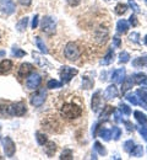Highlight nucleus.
Masks as SVG:
<instances>
[{
    "instance_id": "obj_29",
    "label": "nucleus",
    "mask_w": 147,
    "mask_h": 160,
    "mask_svg": "<svg viewBox=\"0 0 147 160\" xmlns=\"http://www.w3.org/2000/svg\"><path fill=\"white\" fill-rule=\"evenodd\" d=\"M62 85H63V82H60V81H58V80H55V79H52L48 81L47 88H48V89H58V88H60Z\"/></svg>"
},
{
    "instance_id": "obj_47",
    "label": "nucleus",
    "mask_w": 147,
    "mask_h": 160,
    "mask_svg": "<svg viewBox=\"0 0 147 160\" xmlns=\"http://www.w3.org/2000/svg\"><path fill=\"white\" fill-rule=\"evenodd\" d=\"M123 123L126 126V129H127V131H132L134 127H135V126H134L131 122H129V121H123Z\"/></svg>"
},
{
    "instance_id": "obj_5",
    "label": "nucleus",
    "mask_w": 147,
    "mask_h": 160,
    "mask_svg": "<svg viewBox=\"0 0 147 160\" xmlns=\"http://www.w3.org/2000/svg\"><path fill=\"white\" fill-rule=\"evenodd\" d=\"M1 143H2V148H4L5 155L7 158H12L15 155V150H16L15 143L12 142V139L10 137H5V138L1 139Z\"/></svg>"
},
{
    "instance_id": "obj_32",
    "label": "nucleus",
    "mask_w": 147,
    "mask_h": 160,
    "mask_svg": "<svg viewBox=\"0 0 147 160\" xmlns=\"http://www.w3.org/2000/svg\"><path fill=\"white\" fill-rule=\"evenodd\" d=\"M11 53H12V56H15L16 58H21L23 56H26V52L20 49V48H17V47H14L12 51H11Z\"/></svg>"
},
{
    "instance_id": "obj_22",
    "label": "nucleus",
    "mask_w": 147,
    "mask_h": 160,
    "mask_svg": "<svg viewBox=\"0 0 147 160\" xmlns=\"http://www.w3.org/2000/svg\"><path fill=\"white\" fill-rule=\"evenodd\" d=\"M132 65L136 68H142L147 67V57H139L135 60H132Z\"/></svg>"
},
{
    "instance_id": "obj_24",
    "label": "nucleus",
    "mask_w": 147,
    "mask_h": 160,
    "mask_svg": "<svg viewBox=\"0 0 147 160\" xmlns=\"http://www.w3.org/2000/svg\"><path fill=\"white\" fill-rule=\"evenodd\" d=\"M132 78H134L135 84L141 85V84L147 79V75L146 74H144V73H136V74H134V75H132Z\"/></svg>"
},
{
    "instance_id": "obj_4",
    "label": "nucleus",
    "mask_w": 147,
    "mask_h": 160,
    "mask_svg": "<svg viewBox=\"0 0 147 160\" xmlns=\"http://www.w3.org/2000/svg\"><path fill=\"white\" fill-rule=\"evenodd\" d=\"M77 73H79V70H77V69H75V68L66 67V65L62 67V69H60V78H62V82H63V84L69 82L70 80L72 79V78L77 74Z\"/></svg>"
},
{
    "instance_id": "obj_6",
    "label": "nucleus",
    "mask_w": 147,
    "mask_h": 160,
    "mask_svg": "<svg viewBox=\"0 0 147 160\" xmlns=\"http://www.w3.org/2000/svg\"><path fill=\"white\" fill-rule=\"evenodd\" d=\"M45 99H47V91H45L44 89H41V90H38L37 92H34V94L31 96L30 102H31L32 106L39 107V106H42L43 103H44Z\"/></svg>"
},
{
    "instance_id": "obj_44",
    "label": "nucleus",
    "mask_w": 147,
    "mask_h": 160,
    "mask_svg": "<svg viewBox=\"0 0 147 160\" xmlns=\"http://www.w3.org/2000/svg\"><path fill=\"white\" fill-rule=\"evenodd\" d=\"M136 95H137V96H140V98H142V99H145V100H147V91L146 90H137V91H136Z\"/></svg>"
},
{
    "instance_id": "obj_31",
    "label": "nucleus",
    "mask_w": 147,
    "mask_h": 160,
    "mask_svg": "<svg viewBox=\"0 0 147 160\" xmlns=\"http://www.w3.org/2000/svg\"><path fill=\"white\" fill-rule=\"evenodd\" d=\"M10 113H9V107L4 103H0V117L5 118V117H9Z\"/></svg>"
},
{
    "instance_id": "obj_23",
    "label": "nucleus",
    "mask_w": 147,
    "mask_h": 160,
    "mask_svg": "<svg viewBox=\"0 0 147 160\" xmlns=\"http://www.w3.org/2000/svg\"><path fill=\"white\" fill-rule=\"evenodd\" d=\"M115 111V108L113 107V106H110V105H107L104 108H103V111H102V113H101V118H108L113 112Z\"/></svg>"
},
{
    "instance_id": "obj_14",
    "label": "nucleus",
    "mask_w": 147,
    "mask_h": 160,
    "mask_svg": "<svg viewBox=\"0 0 147 160\" xmlns=\"http://www.w3.org/2000/svg\"><path fill=\"white\" fill-rule=\"evenodd\" d=\"M125 75H126V72L124 68H120L118 70H115L112 75V80L115 82V84H122L124 79H125Z\"/></svg>"
},
{
    "instance_id": "obj_2",
    "label": "nucleus",
    "mask_w": 147,
    "mask_h": 160,
    "mask_svg": "<svg viewBox=\"0 0 147 160\" xmlns=\"http://www.w3.org/2000/svg\"><path fill=\"white\" fill-rule=\"evenodd\" d=\"M64 54H65V57H66L69 60H72V62H74V60H77L79 58H80L81 52H80V48L77 47L76 43H74V42H69V43L65 46Z\"/></svg>"
},
{
    "instance_id": "obj_50",
    "label": "nucleus",
    "mask_w": 147,
    "mask_h": 160,
    "mask_svg": "<svg viewBox=\"0 0 147 160\" xmlns=\"http://www.w3.org/2000/svg\"><path fill=\"white\" fill-rule=\"evenodd\" d=\"M19 2L21 4L22 6H30L31 2H32V0H19Z\"/></svg>"
},
{
    "instance_id": "obj_9",
    "label": "nucleus",
    "mask_w": 147,
    "mask_h": 160,
    "mask_svg": "<svg viewBox=\"0 0 147 160\" xmlns=\"http://www.w3.org/2000/svg\"><path fill=\"white\" fill-rule=\"evenodd\" d=\"M27 112V107L23 102H16L9 107L10 116H23Z\"/></svg>"
},
{
    "instance_id": "obj_25",
    "label": "nucleus",
    "mask_w": 147,
    "mask_h": 160,
    "mask_svg": "<svg viewBox=\"0 0 147 160\" xmlns=\"http://www.w3.org/2000/svg\"><path fill=\"white\" fill-rule=\"evenodd\" d=\"M27 25H28V18H22L21 20L17 22V25H16V28H17V31H20V32H23V31L27 28Z\"/></svg>"
},
{
    "instance_id": "obj_36",
    "label": "nucleus",
    "mask_w": 147,
    "mask_h": 160,
    "mask_svg": "<svg viewBox=\"0 0 147 160\" xmlns=\"http://www.w3.org/2000/svg\"><path fill=\"white\" fill-rule=\"evenodd\" d=\"M129 60H130V54L127 52L124 51L119 54V63H127Z\"/></svg>"
},
{
    "instance_id": "obj_39",
    "label": "nucleus",
    "mask_w": 147,
    "mask_h": 160,
    "mask_svg": "<svg viewBox=\"0 0 147 160\" xmlns=\"http://www.w3.org/2000/svg\"><path fill=\"white\" fill-rule=\"evenodd\" d=\"M127 4H129V6L134 10V12H136V14H139V12H140V6L135 2V0H129V2H127Z\"/></svg>"
},
{
    "instance_id": "obj_46",
    "label": "nucleus",
    "mask_w": 147,
    "mask_h": 160,
    "mask_svg": "<svg viewBox=\"0 0 147 160\" xmlns=\"http://www.w3.org/2000/svg\"><path fill=\"white\" fill-rule=\"evenodd\" d=\"M129 22H130V25H132L134 27L137 26V19H136V16H135V15H131V16L129 18Z\"/></svg>"
},
{
    "instance_id": "obj_28",
    "label": "nucleus",
    "mask_w": 147,
    "mask_h": 160,
    "mask_svg": "<svg viewBox=\"0 0 147 160\" xmlns=\"http://www.w3.org/2000/svg\"><path fill=\"white\" fill-rule=\"evenodd\" d=\"M36 139H37V143L39 144V145H44L47 142H48V138H47V136L42 133V132H37L36 133Z\"/></svg>"
},
{
    "instance_id": "obj_40",
    "label": "nucleus",
    "mask_w": 147,
    "mask_h": 160,
    "mask_svg": "<svg viewBox=\"0 0 147 160\" xmlns=\"http://www.w3.org/2000/svg\"><path fill=\"white\" fill-rule=\"evenodd\" d=\"M126 100L129 102H131L132 105H139V98H136V95H132V94H129L126 96Z\"/></svg>"
},
{
    "instance_id": "obj_19",
    "label": "nucleus",
    "mask_w": 147,
    "mask_h": 160,
    "mask_svg": "<svg viewBox=\"0 0 147 160\" xmlns=\"http://www.w3.org/2000/svg\"><path fill=\"white\" fill-rule=\"evenodd\" d=\"M144 154V147L142 145H135L132 148V150L130 152V155L132 158H141Z\"/></svg>"
},
{
    "instance_id": "obj_1",
    "label": "nucleus",
    "mask_w": 147,
    "mask_h": 160,
    "mask_svg": "<svg viewBox=\"0 0 147 160\" xmlns=\"http://www.w3.org/2000/svg\"><path fill=\"white\" fill-rule=\"evenodd\" d=\"M60 113L62 116L65 118H69V120H75L77 117L81 116L82 113V110L80 106L75 105V103H64L62 110H60Z\"/></svg>"
},
{
    "instance_id": "obj_26",
    "label": "nucleus",
    "mask_w": 147,
    "mask_h": 160,
    "mask_svg": "<svg viewBox=\"0 0 147 160\" xmlns=\"http://www.w3.org/2000/svg\"><path fill=\"white\" fill-rule=\"evenodd\" d=\"M34 41H36V44H37V47L39 48V51L42 52V53H44V54H47L48 53V49H47V46L44 44V42H43V40L41 38V37H34Z\"/></svg>"
},
{
    "instance_id": "obj_41",
    "label": "nucleus",
    "mask_w": 147,
    "mask_h": 160,
    "mask_svg": "<svg viewBox=\"0 0 147 160\" xmlns=\"http://www.w3.org/2000/svg\"><path fill=\"white\" fill-rule=\"evenodd\" d=\"M82 85H84L85 89H91V88L93 86V80H88V78L86 77V78H84V80H82Z\"/></svg>"
},
{
    "instance_id": "obj_38",
    "label": "nucleus",
    "mask_w": 147,
    "mask_h": 160,
    "mask_svg": "<svg viewBox=\"0 0 147 160\" xmlns=\"http://www.w3.org/2000/svg\"><path fill=\"white\" fill-rule=\"evenodd\" d=\"M119 107H120V111H122L123 113H125L126 116L131 115V108H130L127 105H125V103H120V105H119Z\"/></svg>"
},
{
    "instance_id": "obj_27",
    "label": "nucleus",
    "mask_w": 147,
    "mask_h": 160,
    "mask_svg": "<svg viewBox=\"0 0 147 160\" xmlns=\"http://www.w3.org/2000/svg\"><path fill=\"white\" fill-rule=\"evenodd\" d=\"M99 137L103 140H107V142L110 140V138H112V131H110V129L102 128V129L99 131Z\"/></svg>"
},
{
    "instance_id": "obj_43",
    "label": "nucleus",
    "mask_w": 147,
    "mask_h": 160,
    "mask_svg": "<svg viewBox=\"0 0 147 160\" xmlns=\"http://www.w3.org/2000/svg\"><path fill=\"white\" fill-rule=\"evenodd\" d=\"M139 37H140V35L137 33V32H134V33H131L130 35V41H132V42H135V43H139Z\"/></svg>"
},
{
    "instance_id": "obj_11",
    "label": "nucleus",
    "mask_w": 147,
    "mask_h": 160,
    "mask_svg": "<svg viewBox=\"0 0 147 160\" xmlns=\"http://www.w3.org/2000/svg\"><path fill=\"white\" fill-rule=\"evenodd\" d=\"M33 72V65L31 63H23L19 68V77L20 78H27Z\"/></svg>"
},
{
    "instance_id": "obj_10",
    "label": "nucleus",
    "mask_w": 147,
    "mask_h": 160,
    "mask_svg": "<svg viewBox=\"0 0 147 160\" xmlns=\"http://www.w3.org/2000/svg\"><path fill=\"white\" fill-rule=\"evenodd\" d=\"M108 30L105 28V27H98L97 30H96V32H94V37H96V42L98 43V44H103L107 42L108 40Z\"/></svg>"
},
{
    "instance_id": "obj_48",
    "label": "nucleus",
    "mask_w": 147,
    "mask_h": 160,
    "mask_svg": "<svg viewBox=\"0 0 147 160\" xmlns=\"http://www.w3.org/2000/svg\"><path fill=\"white\" fill-rule=\"evenodd\" d=\"M66 1H67V4L70 6H77L81 2V0H66Z\"/></svg>"
},
{
    "instance_id": "obj_49",
    "label": "nucleus",
    "mask_w": 147,
    "mask_h": 160,
    "mask_svg": "<svg viewBox=\"0 0 147 160\" xmlns=\"http://www.w3.org/2000/svg\"><path fill=\"white\" fill-rule=\"evenodd\" d=\"M38 15H34V18H33V20H32V28H37V26H38Z\"/></svg>"
},
{
    "instance_id": "obj_20",
    "label": "nucleus",
    "mask_w": 147,
    "mask_h": 160,
    "mask_svg": "<svg viewBox=\"0 0 147 160\" xmlns=\"http://www.w3.org/2000/svg\"><path fill=\"white\" fill-rule=\"evenodd\" d=\"M134 116H135L136 121H137L140 124L147 126V116L145 113H142L141 111H135V112H134Z\"/></svg>"
},
{
    "instance_id": "obj_15",
    "label": "nucleus",
    "mask_w": 147,
    "mask_h": 160,
    "mask_svg": "<svg viewBox=\"0 0 147 160\" xmlns=\"http://www.w3.org/2000/svg\"><path fill=\"white\" fill-rule=\"evenodd\" d=\"M123 85H122V94L124 95V94H126V91L127 90H130L131 88H132V85L135 84V81H134V78L132 77H127L125 79H124V81L122 82Z\"/></svg>"
},
{
    "instance_id": "obj_17",
    "label": "nucleus",
    "mask_w": 147,
    "mask_h": 160,
    "mask_svg": "<svg viewBox=\"0 0 147 160\" xmlns=\"http://www.w3.org/2000/svg\"><path fill=\"white\" fill-rule=\"evenodd\" d=\"M12 68V62L9 59H4L0 63V73H9Z\"/></svg>"
},
{
    "instance_id": "obj_52",
    "label": "nucleus",
    "mask_w": 147,
    "mask_h": 160,
    "mask_svg": "<svg viewBox=\"0 0 147 160\" xmlns=\"http://www.w3.org/2000/svg\"><path fill=\"white\" fill-rule=\"evenodd\" d=\"M115 112V121L117 122H122V118H120V112H118V111H114Z\"/></svg>"
},
{
    "instance_id": "obj_7",
    "label": "nucleus",
    "mask_w": 147,
    "mask_h": 160,
    "mask_svg": "<svg viewBox=\"0 0 147 160\" xmlns=\"http://www.w3.org/2000/svg\"><path fill=\"white\" fill-rule=\"evenodd\" d=\"M41 81H42V78L38 73H31L28 77H27V80H26V86L27 89L30 90H33V89H37L39 85H41Z\"/></svg>"
},
{
    "instance_id": "obj_3",
    "label": "nucleus",
    "mask_w": 147,
    "mask_h": 160,
    "mask_svg": "<svg viewBox=\"0 0 147 160\" xmlns=\"http://www.w3.org/2000/svg\"><path fill=\"white\" fill-rule=\"evenodd\" d=\"M42 31L44 33H47V35H53V33H55V27H57V25H55V20L52 18V16H45L44 19L42 20Z\"/></svg>"
},
{
    "instance_id": "obj_30",
    "label": "nucleus",
    "mask_w": 147,
    "mask_h": 160,
    "mask_svg": "<svg viewBox=\"0 0 147 160\" xmlns=\"http://www.w3.org/2000/svg\"><path fill=\"white\" fill-rule=\"evenodd\" d=\"M126 10H127V5L125 4H118L115 6V14H118V15H124Z\"/></svg>"
},
{
    "instance_id": "obj_35",
    "label": "nucleus",
    "mask_w": 147,
    "mask_h": 160,
    "mask_svg": "<svg viewBox=\"0 0 147 160\" xmlns=\"http://www.w3.org/2000/svg\"><path fill=\"white\" fill-rule=\"evenodd\" d=\"M60 159L62 160H71L72 159V152L70 150V149H65L63 153H62V155H60Z\"/></svg>"
},
{
    "instance_id": "obj_21",
    "label": "nucleus",
    "mask_w": 147,
    "mask_h": 160,
    "mask_svg": "<svg viewBox=\"0 0 147 160\" xmlns=\"http://www.w3.org/2000/svg\"><path fill=\"white\" fill-rule=\"evenodd\" d=\"M113 58H114V51L113 49H109V52L103 57V59L101 60V64L102 65H109L113 62Z\"/></svg>"
},
{
    "instance_id": "obj_8",
    "label": "nucleus",
    "mask_w": 147,
    "mask_h": 160,
    "mask_svg": "<svg viewBox=\"0 0 147 160\" xmlns=\"http://www.w3.org/2000/svg\"><path fill=\"white\" fill-rule=\"evenodd\" d=\"M16 10V4L12 0H0V11L5 15H12Z\"/></svg>"
},
{
    "instance_id": "obj_42",
    "label": "nucleus",
    "mask_w": 147,
    "mask_h": 160,
    "mask_svg": "<svg viewBox=\"0 0 147 160\" xmlns=\"http://www.w3.org/2000/svg\"><path fill=\"white\" fill-rule=\"evenodd\" d=\"M139 133L142 136V138L147 142V127H139Z\"/></svg>"
},
{
    "instance_id": "obj_51",
    "label": "nucleus",
    "mask_w": 147,
    "mask_h": 160,
    "mask_svg": "<svg viewBox=\"0 0 147 160\" xmlns=\"http://www.w3.org/2000/svg\"><path fill=\"white\" fill-rule=\"evenodd\" d=\"M97 127H98V123H94L93 124V128H92V136L96 137V131H97Z\"/></svg>"
},
{
    "instance_id": "obj_12",
    "label": "nucleus",
    "mask_w": 147,
    "mask_h": 160,
    "mask_svg": "<svg viewBox=\"0 0 147 160\" xmlns=\"http://www.w3.org/2000/svg\"><path fill=\"white\" fill-rule=\"evenodd\" d=\"M118 95H119V91H118V89H117V86H115L114 84L109 85V86L105 89V91H104V99L105 100L115 99V98H118Z\"/></svg>"
},
{
    "instance_id": "obj_33",
    "label": "nucleus",
    "mask_w": 147,
    "mask_h": 160,
    "mask_svg": "<svg viewBox=\"0 0 147 160\" xmlns=\"http://www.w3.org/2000/svg\"><path fill=\"white\" fill-rule=\"evenodd\" d=\"M94 150H97L101 155H105L107 154V150H105V148L99 143V142H96L94 143Z\"/></svg>"
},
{
    "instance_id": "obj_45",
    "label": "nucleus",
    "mask_w": 147,
    "mask_h": 160,
    "mask_svg": "<svg viewBox=\"0 0 147 160\" xmlns=\"http://www.w3.org/2000/svg\"><path fill=\"white\" fill-rule=\"evenodd\" d=\"M120 43H122V41H120V38H119L118 36H114V37H113V46H114L115 48L120 47Z\"/></svg>"
},
{
    "instance_id": "obj_53",
    "label": "nucleus",
    "mask_w": 147,
    "mask_h": 160,
    "mask_svg": "<svg viewBox=\"0 0 147 160\" xmlns=\"http://www.w3.org/2000/svg\"><path fill=\"white\" fill-rule=\"evenodd\" d=\"M0 57H5V51H0Z\"/></svg>"
},
{
    "instance_id": "obj_18",
    "label": "nucleus",
    "mask_w": 147,
    "mask_h": 160,
    "mask_svg": "<svg viewBox=\"0 0 147 160\" xmlns=\"http://www.w3.org/2000/svg\"><path fill=\"white\" fill-rule=\"evenodd\" d=\"M117 30L119 33H126L127 30H129V22L126 20H119L118 23H117Z\"/></svg>"
},
{
    "instance_id": "obj_16",
    "label": "nucleus",
    "mask_w": 147,
    "mask_h": 160,
    "mask_svg": "<svg viewBox=\"0 0 147 160\" xmlns=\"http://www.w3.org/2000/svg\"><path fill=\"white\" fill-rule=\"evenodd\" d=\"M44 145H45V147H44V150H45L47 155H48V157H53L54 153H55V150H57L55 143H53V142H47Z\"/></svg>"
},
{
    "instance_id": "obj_54",
    "label": "nucleus",
    "mask_w": 147,
    "mask_h": 160,
    "mask_svg": "<svg viewBox=\"0 0 147 160\" xmlns=\"http://www.w3.org/2000/svg\"><path fill=\"white\" fill-rule=\"evenodd\" d=\"M144 42H145V44L147 46V35L145 36V38H144Z\"/></svg>"
},
{
    "instance_id": "obj_37",
    "label": "nucleus",
    "mask_w": 147,
    "mask_h": 160,
    "mask_svg": "<svg viewBox=\"0 0 147 160\" xmlns=\"http://www.w3.org/2000/svg\"><path fill=\"white\" fill-rule=\"evenodd\" d=\"M135 147V143H134V140L130 139V140H126L125 143H124V150L127 152V153H130L131 150H132V148Z\"/></svg>"
},
{
    "instance_id": "obj_34",
    "label": "nucleus",
    "mask_w": 147,
    "mask_h": 160,
    "mask_svg": "<svg viewBox=\"0 0 147 160\" xmlns=\"http://www.w3.org/2000/svg\"><path fill=\"white\" fill-rule=\"evenodd\" d=\"M120 136H122L120 128H119V127H113V129H112V137H113V139L118 140L120 138Z\"/></svg>"
},
{
    "instance_id": "obj_13",
    "label": "nucleus",
    "mask_w": 147,
    "mask_h": 160,
    "mask_svg": "<svg viewBox=\"0 0 147 160\" xmlns=\"http://www.w3.org/2000/svg\"><path fill=\"white\" fill-rule=\"evenodd\" d=\"M101 91H96L92 96V100H91V107H92V111L93 112H98L99 107H101Z\"/></svg>"
},
{
    "instance_id": "obj_55",
    "label": "nucleus",
    "mask_w": 147,
    "mask_h": 160,
    "mask_svg": "<svg viewBox=\"0 0 147 160\" xmlns=\"http://www.w3.org/2000/svg\"><path fill=\"white\" fill-rule=\"evenodd\" d=\"M146 2H147V0H146Z\"/></svg>"
}]
</instances>
